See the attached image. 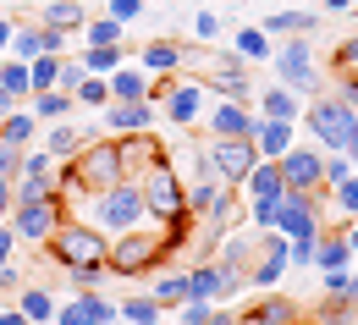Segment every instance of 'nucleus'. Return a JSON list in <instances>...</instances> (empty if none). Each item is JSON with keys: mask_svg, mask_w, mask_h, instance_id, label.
Listing matches in <instances>:
<instances>
[{"mask_svg": "<svg viewBox=\"0 0 358 325\" xmlns=\"http://www.w3.org/2000/svg\"><path fill=\"white\" fill-rule=\"evenodd\" d=\"M298 320V303L292 298H265V303H254V325H287Z\"/></svg>", "mask_w": 358, "mask_h": 325, "instance_id": "obj_34", "label": "nucleus"}, {"mask_svg": "<svg viewBox=\"0 0 358 325\" xmlns=\"http://www.w3.org/2000/svg\"><path fill=\"white\" fill-rule=\"evenodd\" d=\"M309 133L325 143V149H342V154H348L353 138H358V110L342 99V94H320L309 105Z\"/></svg>", "mask_w": 358, "mask_h": 325, "instance_id": "obj_5", "label": "nucleus"}, {"mask_svg": "<svg viewBox=\"0 0 358 325\" xmlns=\"http://www.w3.org/2000/svg\"><path fill=\"white\" fill-rule=\"evenodd\" d=\"M265 28L298 39V34H314V11H275V17H265Z\"/></svg>", "mask_w": 358, "mask_h": 325, "instance_id": "obj_32", "label": "nucleus"}, {"mask_svg": "<svg viewBox=\"0 0 358 325\" xmlns=\"http://www.w3.org/2000/svg\"><path fill=\"white\" fill-rule=\"evenodd\" d=\"M105 89H110V99H149V72L143 66H116L105 78Z\"/></svg>", "mask_w": 358, "mask_h": 325, "instance_id": "obj_20", "label": "nucleus"}, {"mask_svg": "<svg viewBox=\"0 0 358 325\" xmlns=\"http://www.w3.org/2000/svg\"><path fill=\"white\" fill-rule=\"evenodd\" d=\"M243 187H248V198H281V193H287V177H281L275 160H254V171L243 177Z\"/></svg>", "mask_w": 358, "mask_h": 325, "instance_id": "obj_19", "label": "nucleus"}, {"mask_svg": "<svg viewBox=\"0 0 358 325\" xmlns=\"http://www.w3.org/2000/svg\"><path fill=\"white\" fill-rule=\"evenodd\" d=\"M116 143H122V166L127 171H149V166L166 160V143L155 138V133H127V138H116Z\"/></svg>", "mask_w": 358, "mask_h": 325, "instance_id": "obj_17", "label": "nucleus"}, {"mask_svg": "<svg viewBox=\"0 0 358 325\" xmlns=\"http://www.w3.org/2000/svg\"><path fill=\"white\" fill-rule=\"evenodd\" d=\"M182 66V45H171V39H155V45L143 50V72L155 78V72H177Z\"/></svg>", "mask_w": 358, "mask_h": 325, "instance_id": "obj_26", "label": "nucleus"}, {"mask_svg": "<svg viewBox=\"0 0 358 325\" xmlns=\"http://www.w3.org/2000/svg\"><path fill=\"white\" fill-rule=\"evenodd\" d=\"M6 110H17V99H11V94L0 89V116H6Z\"/></svg>", "mask_w": 358, "mask_h": 325, "instance_id": "obj_52", "label": "nucleus"}, {"mask_svg": "<svg viewBox=\"0 0 358 325\" xmlns=\"http://www.w3.org/2000/svg\"><path fill=\"white\" fill-rule=\"evenodd\" d=\"M193 34H199L204 45H215V39H221V17H215V11H199V17H193Z\"/></svg>", "mask_w": 358, "mask_h": 325, "instance_id": "obj_42", "label": "nucleus"}, {"mask_svg": "<svg viewBox=\"0 0 358 325\" xmlns=\"http://www.w3.org/2000/svg\"><path fill=\"white\" fill-rule=\"evenodd\" d=\"M348 259H353V254H348V243H342V232H320V243H314V265H320V270H336V265H348Z\"/></svg>", "mask_w": 358, "mask_h": 325, "instance_id": "obj_31", "label": "nucleus"}, {"mask_svg": "<svg viewBox=\"0 0 358 325\" xmlns=\"http://www.w3.org/2000/svg\"><path fill=\"white\" fill-rule=\"evenodd\" d=\"M298 138V122H275V116H259V133H254V149H259V160H275V154H287Z\"/></svg>", "mask_w": 358, "mask_h": 325, "instance_id": "obj_18", "label": "nucleus"}, {"mask_svg": "<svg viewBox=\"0 0 358 325\" xmlns=\"http://www.w3.org/2000/svg\"><path fill=\"white\" fill-rule=\"evenodd\" d=\"M248 210H254V226H259V232H270V226H275V198H254Z\"/></svg>", "mask_w": 358, "mask_h": 325, "instance_id": "obj_44", "label": "nucleus"}, {"mask_svg": "<svg viewBox=\"0 0 358 325\" xmlns=\"http://www.w3.org/2000/svg\"><path fill=\"white\" fill-rule=\"evenodd\" d=\"M6 39H11V22H6V17H0V50H6Z\"/></svg>", "mask_w": 358, "mask_h": 325, "instance_id": "obj_53", "label": "nucleus"}, {"mask_svg": "<svg viewBox=\"0 0 358 325\" xmlns=\"http://www.w3.org/2000/svg\"><path fill=\"white\" fill-rule=\"evenodd\" d=\"M116 315H122L127 325H160V320H166V309H160L155 298H122Z\"/></svg>", "mask_w": 358, "mask_h": 325, "instance_id": "obj_29", "label": "nucleus"}, {"mask_svg": "<svg viewBox=\"0 0 358 325\" xmlns=\"http://www.w3.org/2000/svg\"><path fill=\"white\" fill-rule=\"evenodd\" d=\"M336 66H358V34H353V39H342V50H336Z\"/></svg>", "mask_w": 358, "mask_h": 325, "instance_id": "obj_47", "label": "nucleus"}, {"mask_svg": "<svg viewBox=\"0 0 358 325\" xmlns=\"http://www.w3.org/2000/svg\"><path fill=\"white\" fill-rule=\"evenodd\" d=\"M275 166H281L287 187H298V193H314V187H325V177H320L325 154H320V149H309V143H298V138H292V149H287V154H275Z\"/></svg>", "mask_w": 358, "mask_h": 325, "instance_id": "obj_10", "label": "nucleus"}, {"mask_svg": "<svg viewBox=\"0 0 358 325\" xmlns=\"http://www.w3.org/2000/svg\"><path fill=\"white\" fill-rule=\"evenodd\" d=\"M78 149H83V133H78V127H50V138H45V154L55 160V166H66V160H72Z\"/></svg>", "mask_w": 358, "mask_h": 325, "instance_id": "obj_28", "label": "nucleus"}, {"mask_svg": "<svg viewBox=\"0 0 358 325\" xmlns=\"http://www.w3.org/2000/svg\"><path fill=\"white\" fill-rule=\"evenodd\" d=\"M89 17H83V0H50L45 6V28H66V34H78Z\"/></svg>", "mask_w": 358, "mask_h": 325, "instance_id": "obj_25", "label": "nucleus"}, {"mask_svg": "<svg viewBox=\"0 0 358 325\" xmlns=\"http://www.w3.org/2000/svg\"><path fill=\"white\" fill-rule=\"evenodd\" d=\"M331 193H336V204H342V221H358V171L348 182H336Z\"/></svg>", "mask_w": 358, "mask_h": 325, "instance_id": "obj_41", "label": "nucleus"}, {"mask_svg": "<svg viewBox=\"0 0 358 325\" xmlns=\"http://www.w3.org/2000/svg\"><path fill=\"white\" fill-rule=\"evenodd\" d=\"M11 248H17V232H11V226H6V221H0V270H6V265H11Z\"/></svg>", "mask_w": 358, "mask_h": 325, "instance_id": "obj_46", "label": "nucleus"}, {"mask_svg": "<svg viewBox=\"0 0 358 325\" xmlns=\"http://www.w3.org/2000/svg\"><path fill=\"white\" fill-rule=\"evenodd\" d=\"M353 309H358V303L336 298V303H325V315H320V320H325V325H353Z\"/></svg>", "mask_w": 358, "mask_h": 325, "instance_id": "obj_43", "label": "nucleus"}, {"mask_svg": "<svg viewBox=\"0 0 358 325\" xmlns=\"http://www.w3.org/2000/svg\"><path fill=\"white\" fill-rule=\"evenodd\" d=\"M138 11H143V0H110V17L116 22H133Z\"/></svg>", "mask_w": 358, "mask_h": 325, "instance_id": "obj_45", "label": "nucleus"}, {"mask_svg": "<svg viewBox=\"0 0 358 325\" xmlns=\"http://www.w3.org/2000/svg\"><path fill=\"white\" fill-rule=\"evenodd\" d=\"M105 127H110V138L149 133L155 127V99H110L105 105Z\"/></svg>", "mask_w": 358, "mask_h": 325, "instance_id": "obj_14", "label": "nucleus"}, {"mask_svg": "<svg viewBox=\"0 0 358 325\" xmlns=\"http://www.w3.org/2000/svg\"><path fill=\"white\" fill-rule=\"evenodd\" d=\"M28 83H34V94H45V89H55V83H61V55H34V61H28Z\"/></svg>", "mask_w": 358, "mask_h": 325, "instance_id": "obj_30", "label": "nucleus"}, {"mask_svg": "<svg viewBox=\"0 0 358 325\" xmlns=\"http://www.w3.org/2000/svg\"><path fill=\"white\" fill-rule=\"evenodd\" d=\"M166 248H171V226H155V232H122L110 237V248H105V265H110V276H138V270H149V265H160L166 259Z\"/></svg>", "mask_w": 358, "mask_h": 325, "instance_id": "obj_4", "label": "nucleus"}, {"mask_svg": "<svg viewBox=\"0 0 358 325\" xmlns=\"http://www.w3.org/2000/svg\"><path fill=\"white\" fill-rule=\"evenodd\" d=\"M55 221H61V210H55V193H39V198H17L11 204V215H6V226L17 237H28V243H45L55 232Z\"/></svg>", "mask_w": 358, "mask_h": 325, "instance_id": "obj_8", "label": "nucleus"}, {"mask_svg": "<svg viewBox=\"0 0 358 325\" xmlns=\"http://www.w3.org/2000/svg\"><path fill=\"white\" fill-rule=\"evenodd\" d=\"M83 221L99 226L105 237H122V232H133V226H143V221H149V215H143V187L127 182V177H122V182H110V187H99Z\"/></svg>", "mask_w": 358, "mask_h": 325, "instance_id": "obj_1", "label": "nucleus"}, {"mask_svg": "<svg viewBox=\"0 0 358 325\" xmlns=\"http://www.w3.org/2000/svg\"><path fill=\"white\" fill-rule=\"evenodd\" d=\"M265 55H270V39L259 28H243L237 34V61H265Z\"/></svg>", "mask_w": 358, "mask_h": 325, "instance_id": "obj_39", "label": "nucleus"}, {"mask_svg": "<svg viewBox=\"0 0 358 325\" xmlns=\"http://www.w3.org/2000/svg\"><path fill=\"white\" fill-rule=\"evenodd\" d=\"M358 166L353 160H348V154H342V149H331V160H325V166H320V177H325V187H336V182H348V177H353Z\"/></svg>", "mask_w": 358, "mask_h": 325, "instance_id": "obj_40", "label": "nucleus"}, {"mask_svg": "<svg viewBox=\"0 0 358 325\" xmlns=\"http://www.w3.org/2000/svg\"><path fill=\"white\" fill-rule=\"evenodd\" d=\"M11 204H17V193H11V177H0V221L11 215Z\"/></svg>", "mask_w": 358, "mask_h": 325, "instance_id": "obj_48", "label": "nucleus"}, {"mask_svg": "<svg viewBox=\"0 0 358 325\" xmlns=\"http://www.w3.org/2000/svg\"><path fill=\"white\" fill-rule=\"evenodd\" d=\"M78 66L94 72V78H110V72L122 66V45H89L83 55H78Z\"/></svg>", "mask_w": 358, "mask_h": 325, "instance_id": "obj_24", "label": "nucleus"}, {"mask_svg": "<svg viewBox=\"0 0 358 325\" xmlns=\"http://www.w3.org/2000/svg\"><path fill=\"white\" fill-rule=\"evenodd\" d=\"M210 133H215V138H254V133H259V116H254V105L215 99V105H210Z\"/></svg>", "mask_w": 358, "mask_h": 325, "instance_id": "obj_15", "label": "nucleus"}, {"mask_svg": "<svg viewBox=\"0 0 358 325\" xmlns=\"http://www.w3.org/2000/svg\"><path fill=\"white\" fill-rule=\"evenodd\" d=\"M275 72H281V83L292 94H314V45H309V34H298V39H287L281 45V55H275Z\"/></svg>", "mask_w": 358, "mask_h": 325, "instance_id": "obj_9", "label": "nucleus"}, {"mask_svg": "<svg viewBox=\"0 0 358 325\" xmlns=\"http://www.w3.org/2000/svg\"><path fill=\"white\" fill-rule=\"evenodd\" d=\"M0 89L11 94V99L34 94V83H28V61H6V66H0Z\"/></svg>", "mask_w": 358, "mask_h": 325, "instance_id": "obj_37", "label": "nucleus"}, {"mask_svg": "<svg viewBox=\"0 0 358 325\" xmlns=\"http://www.w3.org/2000/svg\"><path fill=\"white\" fill-rule=\"evenodd\" d=\"M6 50H11L17 61H34V55H45V28H11Z\"/></svg>", "mask_w": 358, "mask_h": 325, "instance_id": "obj_33", "label": "nucleus"}, {"mask_svg": "<svg viewBox=\"0 0 358 325\" xmlns=\"http://www.w3.org/2000/svg\"><path fill=\"white\" fill-rule=\"evenodd\" d=\"M149 298H155L160 309H182V303H187V276H160Z\"/></svg>", "mask_w": 358, "mask_h": 325, "instance_id": "obj_35", "label": "nucleus"}, {"mask_svg": "<svg viewBox=\"0 0 358 325\" xmlns=\"http://www.w3.org/2000/svg\"><path fill=\"white\" fill-rule=\"evenodd\" d=\"M78 34H83L89 45H122V22H116V17H99V22H83Z\"/></svg>", "mask_w": 358, "mask_h": 325, "instance_id": "obj_38", "label": "nucleus"}, {"mask_svg": "<svg viewBox=\"0 0 358 325\" xmlns=\"http://www.w3.org/2000/svg\"><path fill=\"white\" fill-rule=\"evenodd\" d=\"M138 187H143V215H149L155 226H171V232H177L182 221H187V193H182V182H177V166H171V160L149 166Z\"/></svg>", "mask_w": 358, "mask_h": 325, "instance_id": "obj_3", "label": "nucleus"}, {"mask_svg": "<svg viewBox=\"0 0 358 325\" xmlns=\"http://www.w3.org/2000/svg\"><path fill=\"white\" fill-rule=\"evenodd\" d=\"M0 325H28V320H22V309H0Z\"/></svg>", "mask_w": 358, "mask_h": 325, "instance_id": "obj_51", "label": "nucleus"}, {"mask_svg": "<svg viewBox=\"0 0 358 325\" xmlns=\"http://www.w3.org/2000/svg\"><path fill=\"white\" fill-rule=\"evenodd\" d=\"M116 320V303L110 298H99V292H78V298H66V303H55V320L50 325H110Z\"/></svg>", "mask_w": 358, "mask_h": 325, "instance_id": "obj_13", "label": "nucleus"}, {"mask_svg": "<svg viewBox=\"0 0 358 325\" xmlns=\"http://www.w3.org/2000/svg\"><path fill=\"white\" fill-rule=\"evenodd\" d=\"M259 116H275V122H298V94L287 89V83L265 89V94H259Z\"/></svg>", "mask_w": 358, "mask_h": 325, "instance_id": "obj_21", "label": "nucleus"}, {"mask_svg": "<svg viewBox=\"0 0 358 325\" xmlns=\"http://www.w3.org/2000/svg\"><path fill=\"white\" fill-rule=\"evenodd\" d=\"M348 160H353V166H358V138H353V149H348Z\"/></svg>", "mask_w": 358, "mask_h": 325, "instance_id": "obj_54", "label": "nucleus"}, {"mask_svg": "<svg viewBox=\"0 0 358 325\" xmlns=\"http://www.w3.org/2000/svg\"><path fill=\"white\" fill-rule=\"evenodd\" d=\"M199 160H204V171H215L221 182L243 187V177H248L254 160H259V149H254V138H215V133H210V143L199 149Z\"/></svg>", "mask_w": 358, "mask_h": 325, "instance_id": "obj_7", "label": "nucleus"}, {"mask_svg": "<svg viewBox=\"0 0 358 325\" xmlns=\"http://www.w3.org/2000/svg\"><path fill=\"white\" fill-rule=\"evenodd\" d=\"M72 99H83V105H94V110H105V105H110V89H105V78L83 72V78H78V89H72Z\"/></svg>", "mask_w": 358, "mask_h": 325, "instance_id": "obj_36", "label": "nucleus"}, {"mask_svg": "<svg viewBox=\"0 0 358 325\" xmlns=\"http://www.w3.org/2000/svg\"><path fill=\"white\" fill-rule=\"evenodd\" d=\"M72 105H78V99L66 89H45V94H34V122H61Z\"/></svg>", "mask_w": 358, "mask_h": 325, "instance_id": "obj_27", "label": "nucleus"}, {"mask_svg": "<svg viewBox=\"0 0 358 325\" xmlns=\"http://www.w3.org/2000/svg\"><path fill=\"white\" fill-rule=\"evenodd\" d=\"M248 281L231 276V270H221L215 259H199L193 270H187V298H210V303H226V298H237Z\"/></svg>", "mask_w": 358, "mask_h": 325, "instance_id": "obj_11", "label": "nucleus"}, {"mask_svg": "<svg viewBox=\"0 0 358 325\" xmlns=\"http://www.w3.org/2000/svg\"><path fill=\"white\" fill-rule=\"evenodd\" d=\"M34 127H39L34 110H6V116H0V138L11 143V149H28V143H34Z\"/></svg>", "mask_w": 358, "mask_h": 325, "instance_id": "obj_23", "label": "nucleus"}, {"mask_svg": "<svg viewBox=\"0 0 358 325\" xmlns=\"http://www.w3.org/2000/svg\"><path fill=\"white\" fill-rule=\"evenodd\" d=\"M204 99H210V94L199 89V83H171V89H166V122H171V127H199Z\"/></svg>", "mask_w": 358, "mask_h": 325, "instance_id": "obj_16", "label": "nucleus"}, {"mask_svg": "<svg viewBox=\"0 0 358 325\" xmlns=\"http://www.w3.org/2000/svg\"><path fill=\"white\" fill-rule=\"evenodd\" d=\"M110 325H127V320H122V315H116V320H110Z\"/></svg>", "mask_w": 358, "mask_h": 325, "instance_id": "obj_55", "label": "nucleus"}, {"mask_svg": "<svg viewBox=\"0 0 358 325\" xmlns=\"http://www.w3.org/2000/svg\"><path fill=\"white\" fill-rule=\"evenodd\" d=\"M11 193L17 198H39V193H55V160L45 149H22V166L11 177Z\"/></svg>", "mask_w": 358, "mask_h": 325, "instance_id": "obj_12", "label": "nucleus"}, {"mask_svg": "<svg viewBox=\"0 0 358 325\" xmlns=\"http://www.w3.org/2000/svg\"><path fill=\"white\" fill-rule=\"evenodd\" d=\"M55 177H66L72 187H83V193H99V187L122 182L127 177V166H122V143L105 138V143H83L66 166H55Z\"/></svg>", "mask_w": 358, "mask_h": 325, "instance_id": "obj_2", "label": "nucleus"}, {"mask_svg": "<svg viewBox=\"0 0 358 325\" xmlns=\"http://www.w3.org/2000/svg\"><path fill=\"white\" fill-rule=\"evenodd\" d=\"M342 243H348V254H358V221H342Z\"/></svg>", "mask_w": 358, "mask_h": 325, "instance_id": "obj_49", "label": "nucleus"}, {"mask_svg": "<svg viewBox=\"0 0 358 325\" xmlns=\"http://www.w3.org/2000/svg\"><path fill=\"white\" fill-rule=\"evenodd\" d=\"M45 243L55 254V265H89V259H105V248H110V237L89 221H55V232Z\"/></svg>", "mask_w": 358, "mask_h": 325, "instance_id": "obj_6", "label": "nucleus"}, {"mask_svg": "<svg viewBox=\"0 0 358 325\" xmlns=\"http://www.w3.org/2000/svg\"><path fill=\"white\" fill-rule=\"evenodd\" d=\"M336 94H342V99H348V105L358 110V78H342V89H336Z\"/></svg>", "mask_w": 358, "mask_h": 325, "instance_id": "obj_50", "label": "nucleus"}, {"mask_svg": "<svg viewBox=\"0 0 358 325\" xmlns=\"http://www.w3.org/2000/svg\"><path fill=\"white\" fill-rule=\"evenodd\" d=\"M17 309H22V320H28V325H50V320H55V292L28 287V292L17 298Z\"/></svg>", "mask_w": 358, "mask_h": 325, "instance_id": "obj_22", "label": "nucleus"}]
</instances>
